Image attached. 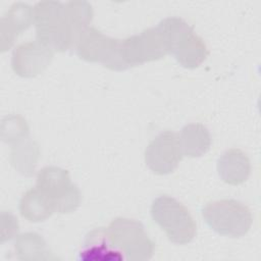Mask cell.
<instances>
[{
	"instance_id": "cell-15",
	"label": "cell",
	"mask_w": 261,
	"mask_h": 261,
	"mask_svg": "<svg viewBox=\"0 0 261 261\" xmlns=\"http://www.w3.org/2000/svg\"><path fill=\"white\" fill-rule=\"evenodd\" d=\"M20 215L30 222H40L55 213L50 200L38 189L27 191L19 201Z\"/></svg>"
},
{
	"instance_id": "cell-11",
	"label": "cell",
	"mask_w": 261,
	"mask_h": 261,
	"mask_svg": "<svg viewBox=\"0 0 261 261\" xmlns=\"http://www.w3.org/2000/svg\"><path fill=\"white\" fill-rule=\"evenodd\" d=\"M32 23H34V8L23 2L13 3L1 18V51L10 49L17 36Z\"/></svg>"
},
{
	"instance_id": "cell-1",
	"label": "cell",
	"mask_w": 261,
	"mask_h": 261,
	"mask_svg": "<svg viewBox=\"0 0 261 261\" xmlns=\"http://www.w3.org/2000/svg\"><path fill=\"white\" fill-rule=\"evenodd\" d=\"M92 18V5L87 1H41L34 6L37 40L53 51L73 49Z\"/></svg>"
},
{
	"instance_id": "cell-10",
	"label": "cell",
	"mask_w": 261,
	"mask_h": 261,
	"mask_svg": "<svg viewBox=\"0 0 261 261\" xmlns=\"http://www.w3.org/2000/svg\"><path fill=\"white\" fill-rule=\"evenodd\" d=\"M53 53V50L38 40L22 43L12 52L11 67L19 76H37L51 63Z\"/></svg>"
},
{
	"instance_id": "cell-13",
	"label": "cell",
	"mask_w": 261,
	"mask_h": 261,
	"mask_svg": "<svg viewBox=\"0 0 261 261\" xmlns=\"http://www.w3.org/2000/svg\"><path fill=\"white\" fill-rule=\"evenodd\" d=\"M217 172L224 182L232 186L241 185L250 176V159L240 149L226 150L217 160Z\"/></svg>"
},
{
	"instance_id": "cell-16",
	"label": "cell",
	"mask_w": 261,
	"mask_h": 261,
	"mask_svg": "<svg viewBox=\"0 0 261 261\" xmlns=\"http://www.w3.org/2000/svg\"><path fill=\"white\" fill-rule=\"evenodd\" d=\"M10 145L12 146L10 160L13 167L25 176L32 175L39 157L38 145L30 140L29 136L19 138Z\"/></svg>"
},
{
	"instance_id": "cell-7",
	"label": "cell",
	"mask_w": 261,
	"mask_h": 261,
	"mask_svg": "<svg viewBox=\"0 0 261 261\" xmlns=\"http://www.w3.org/2000/svg\"><path fill=\"white\" fill-rule=\"evenodd\" d=\"M73 49L83 60L100 62L112 70L127 69L120 55V40L110 38L93 27L79 36Z\"/></svg>"
},
{
	"instance_id": "cell-5",
	"label": "cell",
	"mask_w": 261,
	"mask_h": 261,
	"mask_svg": "<svg viewBox=\"0 0 261 261\" xmlns=\"http://www.w3.org/2000/svg\"><path fill=\"white\" fill-rule=\"evenodd\" d=\"M112 245L125 257V260H150L155 244L145 231L144 225L135 219L117 217L106 228Z\"/></svg>"
},
{
	"instance_id": "cell-17",
	"label": "cell",
	"mask_w": 261,
	"mask_h": 261,
	"mask_svg": "<svg viewBox=\"0 0 261 261\" xmlns=\"http://www.w3.org/2000/svg\"><path fill=\"white\" fill-rule=\"evenodd\" d=\"M15 254L19 260H55L45 240L36 232H24L14 243Z\"/></svg>"
},
{
	"instance_id": "cell-6",
	"label": "cell",
	"mask_w": 261,
	"mask_h": 261,
	"mask_svg": "<svg viewBox=\"0 0 261 261\" xmlns=\"http://www.w3.org/2000/svg\"><path fill=\"white\" fill-rule=\"evenodd\" d=\"M38 188L52 203L55 213H70L81 203V193L72 184L68 171L57 166H46L37 174Z\"/></svg>"
},
{
	"instance_id": "cell-3",
	"label": "cell",
	"mask_w": 261,
	"mask_h": 261,
	"mask_svg": "<svg viewBox=\"0 0 261 261\" xmlns=\"http://www.w3.org/2000/svg\"><path fill=\"white\" fill-rule=\"evenodd\" d=\"M153 220L164 230L168 240L176 245H186L193 241L197 225L187 207L176 199L162 195L151 205Z\"/></svg>"
},
{
	"instance_id": "cell-18",
	"label": "cell",
	"mask_w": 261,
	"mask_h": 261,
	"mask_svg": "<svg viewBox=\"0 0 261 261\" xmlns=\"http://www.w3.org/2000/svg\"><path fill=\"white\" fill-rule=\"evenodd\" d=\"M28 135L29 126L21 116L8 115L2 119L1 138L3 142L10 144L13 141Z\"/></svg>"
},
{
	"instance_id": "cell-14",
	"label": "cell",
	"mask_w": 261,
	"mask_h": 261,
	"mask_svg": "<svg viewBox=\"0 0 261 261\" xmlns=\"http://www.w3.org/2000/svg\"><path fill=\"white\" fill-rule=\"evenodd\" d=\"M178 137L182 156L196 158L208 152L211 146V136L208 128L202 123L185 125Z\"/></svg>"
},
{
	"instance_id": "cell-2",
	"label": "cell",
	"mask_w": 261,
	"mask_h": 261,
	"mask_svg": "<svg viewBox=\"0 0 261 261\" xmlns=\"http://www.w3.org/2000/svg\"><path fill=\"white\" fill-rule=\"evenodd\" d=\"M167 43L168 52L185 68H196L208 57L209 51L203 39L180 17H166L158 25Z\"/></svg>"
},
{
	"instance_id": "cell-12",
	"label": "cell",
	"mask_w": 261,
	"mask_h": 261,
	"mask_svg": "<svg viewBox=\"0 0 261 261\" xmlns=\"http://www.w3.org/2000/svg\"><path fill=\"white\" fill-rule=\"evenodd\" d=\"M79 260L83 261H121L124 255L116 249L106 231L99 227L90 231L84 241V246L79 254Z\"/></svg>"
},
{
	"instance_id": "cell-4",
	"label": "cell",
	"mask_w": 261,
	"mask_h": 261,
	"mask_svg": "<svg viewBox=\"0 0 261 261\" xmlns=\"http://www.w3.org/2000/svg\"><path fill=\"white\" fill-rule=\"evenodd\" d=\"M202 216L212 230L230 238L245 236L253 223L249 207L233 199L207 203L202 209Z\"/></svg>"
},
{
	"instance_id": "cell-9",
	"label": "cell",
	"mask_w": 261,
	"mask_h": 261,
	"mask_svg": "<svg viewBox=\"0 0 261 261\" xmlns=\"http://www.w3.org/2000/svg\"><path fill=\"white\" fill-rule=\"evenodd\" d=\"M182 158L178 137L166 130L156 136L145 150V163L155 174L165 175L173 172Z\"/></svg>"
},
{
	"instance_id": "cell-8",
	"label": "cell",
	"mask_w": 261,
	"mask_h": 261,
	"mask_svg": "<svg viewBox=\"0 0 261 261\" xmlns=\"http://www.w3.org/2000/svg\"><path fill=\"white\" fill-rule=\"evenodd\" d=\"M167 54V43L158 27L120 40V55L126 68L161 59Z\"/></svg>"
}]
</instances>
